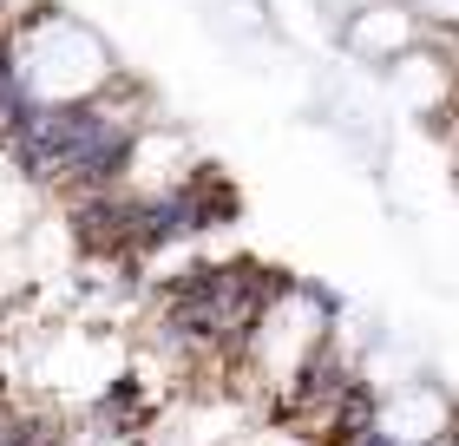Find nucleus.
Listing matches in <instances>:
<instances>
[{
  "label": "nucleus",
  "mask_w": 459,
  "mask_h": 446,
  "mask_svg": "<svg viewBox=\"0 0 459 446\" xmlns=\"http://www.w3.org/2000/svg\"><path fill=\"white\" fill-rule=\"evenodd\" d=\"M13 73H20V86H27L33 99L73 105V99H92L112 79V53H106V39H99L92 27L47 13V20H33V27L20 33Z\"/></svg>",
  "instance_id": "1"
},
{
  "label": "nucleus",
  "mask_w": 459,
  "mask_h": 446,
  "mask_svg": "<svg viewBox=\"0 0 459 446\" xmlns=\"http://www.w3.org/2000/svg\"><path fill=\"white\" fill-rule=\"evenodd\" d=\"M316 342H322V309L308 302V295H276V302L263 309V322L249 328V361L263 368L269 388H289Z\"/></svg>",
  "instance_id": "2"
},
{
  "label": "nucleus",
  "mask_w": 459,
  "mask_h": 446,
  "mask_svg": "<svg viewBox=\"0 0 459 446\" xmlns=\"http://www.w3.org/2000/svg\"><path fill=\"white\" fill-rule=\"evenodd\" d=\"M446 427V407H440V394H427V388H413L407 400H394V407L381 414V440L387 446H420Z\"/></svg>",
  "instance_id": "3"
},
{
  "label": "nucleus",
  "mask_w": 459,
  "mask_h": 446,
  "mask_svg": "<svg viewBox=\"0 0 459 446\" xmlns=\"http://www.w3.org/2000/svg\"><path fill=\"white\" fill-rule=\"evenodd\" d=\"M401 39H407V20L394 7H381V20H361V27H354V47L361 53H387V47H401Z\"/></svg>",
  "instance_id": "4"
},
{
  "label": "nucleus",
  "mask_w": 459,
  "mask_h": 446,
  "mask_svg": "<svg viewBox=\"0 0 459 446\" xmlns=\"http://www.w3.org/2000/svg\"><path fill=\"white\" fill-rule=\"evenodd\" d=\"M433 7H440L446 20H459V0H433Z\"/></svg>",
  "instance_id": "5"
}]
</instances>
